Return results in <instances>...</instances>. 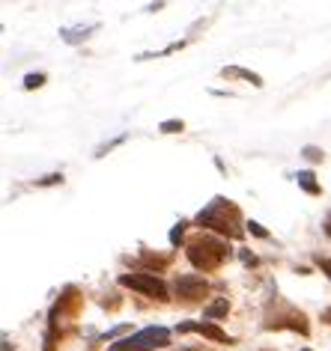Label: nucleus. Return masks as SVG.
Masks as SVG:
<instances>
[{"instance_id": "nucleus-1", "label": "nucleus", "mask_w": 331, "mask_h": 351, "mask_svg": "<svg viewBox=\"0 0 331 351\" xmlns=\"http://www.w3.org/2000/svg\"><path fill=\"white\" fill-rule=\"evenodd\" d=\"M197 226H206V230H215L224 239H242V212L239 206H233L230 199H215L209 203L203 212L197 215Z\"/></svg>"}, {"instance_id": "nucleus-10", "label": "nucleus", "mask_w": 331, "mask_h": 351, "mask_svg": "<svg viewBox=\"0 0 331 351\" xmlns=\"http://www.w3.org/2000/svg\"><path fill=\"white\" fill-rule=\"evenodd\" d=\"M227 313H230V301H227V298H218L215 304H209L203 310L206 319H221V315H227Z\"/></svg>"}, {"instance_id": "nucleus-22", "label": "nucleus", "mask_w": 331, "mask_h": 351, "mask_svg": "<svg viewBox=\"0 0 331 351\" xmlns=\"http://www.w3.org/2000/svg\"><path fill=\"white\" fill-rule=\"evenodd\" d=\"M179 351H197V348H179Z\"/></svg>"}, {"instance_id": "nucleus-15", "label": "nucleus", "mask_w": 331, "mask_h": 351, "mask_svg": "<svg viewBox=\"0 0 331 351\" xmlns=\"http://www.w3.org/2000/svg\"><path fill=\"white\" fill-rule=\"evenodd\" d=\"M182 128H185V125H182V119H168V122H161V131H164V134H179Z\"/></svg>"}, {"instance_id": "nucleus-8", "label": "nucleus", "mask_w": 331, "mask_h": 351, "mask_svg": "<svg viewBox=\"0 0 331 351\" xmlns=\"http://www.w3.org/2000/svg\"><path fill=\"white\" fill-rule=\"evenodd\" d=\"M179 333H203V337L209 339H215V342H227L230 346V337H227V330H221L218 324L212 322H185V324H179Z\"/></svg>"}, {"instance_id": "nucleus-3", "label": "nucleus", "mask_w": 331, "mask_h": 351, "mask_svg": "<svg viewBox=\"0 0 331 351\" xmlns=\"http://www.w3.org/2000/svg\"><path fill=\"white\" fill-rule=\"evenodd\" d=\"M170 342V330L168 328H144L132 333L126 339H117L111 351H152V348H161Z\"/></svg>"}, {"instance_id": "nucleus-6", "label": "nucleus", "mask_w": 331, "mask_h": 351, "mask_svg": "<svg viewBox=\"0 0 331 351\" xmlns=\"http://www.w3.org/2000/svg\"><path fill=\"white\" fill-rule=\"evenodd\" d=\"M173 292H176V298L182 304H200L209 298V283L197 274H185V277H176Z\"/></svg>"}, {"instance_id": "nucleus-2", "label": "nucleus", "mask_w": 331, "mask_h": 351, "mask_svg": "<svg viewBox=\"0 0 331 351\" xmlns=\"http://www.w3.org/2000/svg\"><path fill=\"white\" fill-rule=\"evenodd\" d=\"M185 256L197 271H218L224 262L230 259V247H227V241L200 232V235H194V239H188Z\"/></svg>"}, {"instance_id": "nucleus-16", "label": "nucleus", "mask_w": 331, "mask_h": 351, "mask_svg": "<svg viewBox=\"0 0 331 351\" xmlns=\"http://www.w3.org/2000/svg\"><path fill=\"white\" fill-rule=\"evenodd\" d=\"M42 84H45V75H27L24 77V86H27V90H39Z\"/></svg>"}, {"instance_id": "nucleus-11", "label": "nucleus", "mask_w": 331, "mask_h": 351, "mask_svg": "<svg viewBox=\"0 0 331 351\" xmlns=\"http://www.w3.org/2000/svg\"><path fill=\"white\" fill-rule=\"evenodd\" d=\"M295 179H299V185H301L304 191H308L310 197L322 194V188H319V182H317V176H313V173H299V176H295Z\"/></svg>"}, {"instance_id": "nucleus-23", "label": "nucleus", "mask_w": 331, "mask_h": 351, "mask_svg": "<svg viewBox=\"0 0 331 351\" xmlns=\"http://www.w3.org/2000/svg\"><path fill=\"white\" fill-rule=\"evenodd\" d=\"M304 351H310V348H304Z\"/></svg>"}, {"instance_id": "nucleus-18", "label": "nucleus", "mask_w": 331, "mask_h": 351, "mask_svg": "<svg viewBox=\"0 0 331 351\" xmlns=\"http://www.w3.org/2000/svg\"><path fill=\"white\" fill-rule=\"evenodd\" d=\"M248 226H251V232H254V235H260V239H269V232H266V230H263V226H260V223H254V221H251Z\"/></svg>"}, {"instance_id": "nucleus-9", "label": "nucleus", "mask_w": 331, "mask_h": 351, "mask_svg": "<svg viewBox=\"0 0 331 351\" xmlns=\"http://www.w3.org/2000/svg\"><path fill=\"white\" fill-rule=\"evenodd\" d=\"M141 262H144V265H150V268L155 271V274H159V271H164V268L170 265V262H173V256H155V253L144 250V253H141Z\"/></svg>"}, {"instance_id": "nucleus-14", "label": "nucleus", "mask_w": 331, "mask_h": 351, "mask_svg": "<svg viewBox=\"0 0 331 351\" xmlns=\"http://www.w3.org/2000/svg\"><path fill=\"white\" fill-rule=\"evenodd\" d=\"M185 226L188 223H176V226H173V232H170V244H173V247H179L182 239H185Z\"/></svg>"}, {"instance_id": "nucleus-19", "label": "nucleus", "mask_w": 331, "mask_h": 351, "mask_svg": "<svg viewBox=\"0 0 331 351\" xmlns=\"http://www.w3.org/2000/svg\"><path fill=\"white\" fill-rule=\"evenodd\" d=\"M317 265H319L322 271H326L328 280H331V259H322V256H317Z\"/></svg>"}, {"instance_id": "nucleus-13", "label": "nucleus", "mask_w": 331, "mask_h": 351, "mask_svg": "<svg viewBox=\"0 0 331 351\" xmlns=\"http://www.w3.org/2000/svg\"><path fill=\"white\" fill-rule=\"evenodd\" d=\"M60 339H63V333H60V328H48V333H45V351H57Z\"/></svg>"}, {"instance_id": "nucleus-5", "label": "nucleus", "mask_w": 331, "mask_h": 351, "mask_svg": "<svg viewBox=\"0 0 331 351\" xmlns=\"http://www.w3.org/2000/svg\"><path fill=\"white\" fill-rule=\"evenodd\" d=\"M119 283L135 289V292H144L146 298H155V301H168V286H164V280L155 277V274H123Z\"/></svg>"}, {"instance_id": "nucleus-12", "label": "nucleus", "mask_w": 331, "mask_h": 351, "mask_svg": "<svg viewBox=\"0 0 331 351\" xmlns=\"http://www.w3.org/2000/svg\"><path fill=\"white\" fill-rule=\"evenodd\" d=\"M221 75H224V77H245V81H251L254 86H263V77H260V75H251V72H245V69H221Z\"/></svg>"}, {"instance_id": "nucleus-20", "label": "nucleus", "mask_w": 331, "mask_h": 351, "mask_svg": "<svg viewBox=\"0 0 331 351\" xmlns=\"http://www.w3.org/2000/svg\"><path fill=\"white\" fill-rule=\"evenodd\" d=\"M322 319H326V324H331V310H322Z\"/></svg>"}, {"instance_id": "nucleus-17", "label": "nucleus", "mask_w": 331, "mask_h": 351, "mask_svg": "<svg viewBox=\"0 0 331 351\" xmlns=\"http://www.w3.org/2000/svg\"><path fill=\"white\" fill-rule=\"evenodd\" d=\"M304 158H310V161H322V152L317 146H308V149H304Z\"/></svg>"}, {"instance_id": "nucleus-21", "label": "nucleus", "mask_w": 331, "mask_h": 351, "mask_svg": "<svg viewBox=\"0 0 331 351\" xmlns=\"http://www.w3.org/2000/svg\"><path fill=\"white\" fill-rule=\"evenodd\" d=\"M326 232H328V235H331V215H328V217H326Z\"/></svg>"}, {"instance_id": "nucleus-4", "label": "nucleus", "mask_w": 331, "mask_h": 351, "mask_svg": "<svg viewBox=\"0 0 331 351\" xmlns=\"http://www.w3.org/2000/svg\"><path fill=\"white\" fill-rule=\"evenodd\" d=\"M84 306V295L78 292L75 286H66L63 295L54 301V306H51V315H48V328H60L66 319H78V313H81Z\"/></svg>"}, {"instance_id": "nucleus-7", "label": "nucleus", "mask_w": 331, "mask_h": 351, "mask_svg": "<svg viewBox=\"0 0 331 351\" xmlns=\"http://www.w3.org/2000/svg\"><path fill=\"white\" fill-rule=\"evenodd\" d=\"M299 330L301 337H308L310 333V324H308V315L299 313V310H286L281 315H269V322H266V330Z\"/></svg>"}]
</instances>
